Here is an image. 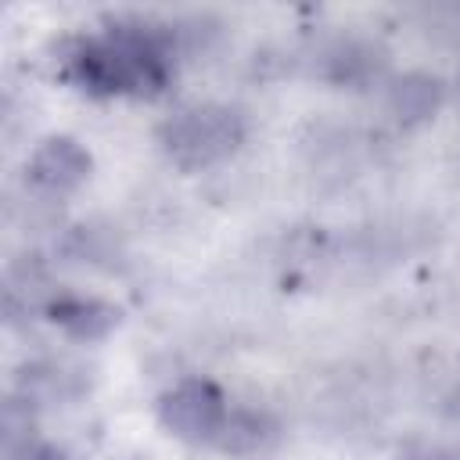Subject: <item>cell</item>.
Segmentation results:
<instances>
[{
	"label": "cell",
	"instance_id": "obj_7",
	"mask_svg": "<svg viewBox=\"0 0 460 460\" xmlns=\"http://www.w3.org/2000/svg\"><path fill=\"white\" fill-rule=\"evenodd\" d=\"M442 104V83L428 72H406L388 86V108L399 122H424Z\"/></svg>",
	"mask_w": 460,
	"mask_h": 460
},
{
	"label": "cell",
	"instance_id": "obj_6",
	"mask_svg": "<svg viewBox=\"0 0 460 460\" xmlns=\"http://www.w3.org/2000/svg\"><path fill=\"white\" fill-rule=\"evenodd\" d=\"M47 316L75 341H97L119 323V309L101 302V298H83V295H58L47 305Z\"/></svg>",
	"mask_w": 460,
	"mask_h": 460
},
{
	"label": "cell",
	"instance_id": "obj_1",
	"mask_svg": "<svg viewBox=\"0 0 460 460\" xmlns=\"http://www.w3.org/2000/svg\"><path fill=\"white\" fill-rule=\"evenodd\" d=\"M169 32L151 22H115L104 36L75 40L61 58V75L97 97H151L169 83Z\"/></svg>",
	"mask_w": 460,
	"mask_h": 460
},
{
	"label": "cell",
	"instance_id": "obj_8",
	"mask_svg": "<svg viewBox=\"0 0 460 460\" xmlns=\"http://www.w3.org/2000/svg\"><path fill=\"white\" fill-rule=\"evenodd\" d=\"M327 61H331L327 75L338 83H363V79L377 75V68H381V58L367 43H341Z\"/></svg>",
	"mask_w": 460,
	"mask_h": 460
},
{
	"label": "cell",
	"instance_id": "obj_2",
	"mask_svg": "<svg viewBox=\"0 0 460 460\" xmlns=\"http://www.w3.org/2000/svg\"><path fill=\"white\" fill-rule=\"evenodd\" d=\"M158 140L180 169H205L241 147L244 115L230 104H190L165 119Z\"/></svg>",
	"mask_w": 460,
	"mask_h": 460
},
{
	"label": "cell",
	"instance_id": "obj_5",
	"mask_svg": "<svg viewBox=\"0 0 460 460\" xmlns=\"http://www.w3.org/2000/svg\"><path fill=\"white\" fill-rule=\"evenodd\" d=\"M280 438V424L262 410H226V420L216 435V449L226 456H266Z\"/></svg>",
	"mask_w": 460,
	"mask_h": 460
},
{
	"label": "cell",
	"instance_id": "obj_4",
	"mask_svg": "<svg viewBox=\"0 0 460 460\" xmlns=\"http://www.w3.org/2000/svg\"><path fill=\"white\" fill-rule=\"evenodd\" d=\"M90 151L75 140V137H65V133H54L47 140L36 144V151L29 155V183L40 187L43 194H72L75 187L86 183L90 176Z\"/></svg>",
	"mask_w": 460,
	"mask_h": 460
},
{
	"label": "cell",
	"instance_id": "obj_9",
	"mask_svg": "<svg viewBox=\"0 0 460 460\" xmlns=\"http://www.w3.org/2000/svg\"><path fill=\"white\" fill-rule=\"evenodd\" d=\"M11 460H65L61 449L47 446V442H25L22 453H11Z\"/></svg>",
	"mask_w": 460,
	"mask_h": 460
},
{
	"label": "cell",
	"instance_id": "obj_3",
	"mask_svg": "<svg viewBox=\"0 0 460 460\" xmlns=\"http://www.w3.org/2000/svg\"><path fill=\"white\" fill-rule=\"evenodd\" d=\"M226 399L208 377H183L158 399V424L190 446H212L223 420H226Z\"/></svg>",
	"mask_w": 460,
	"mask_h": 460
}]
</instances>
